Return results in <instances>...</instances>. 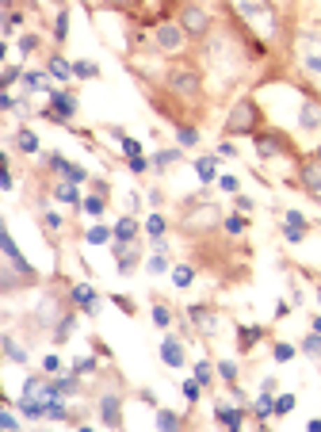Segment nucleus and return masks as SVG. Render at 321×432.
<instances>
[{
	"mask_svg": "<svg viewBox=\"0 0 321 432\" xmlns=\"http://www.w3.org/2000/svg\"><path fill=\"white\" fill-rule=\"evenodd\" d=\"M226 4L245 23L249 35L264 38V43H271L279 35V4L276 0H226Z\"/></svg>",
	"mask_w": 321,
	"mask_h": 432,
	"instance_id": "nucleus-2",
	"label": "nucleus"
},
{
	"mask_svg": "<svg viewBox=\"0 0 321 432\" xmlns=\"http://www.w3.org/2000/svg\"><path fill=\"white\" fill-rule=\"evenodd\" d=\"M252 145H257V157L264 161H279V157H291V142H287L283 134H276V130H260V134H252Z\"/></svg>",
	"mask_w": 321,
	"mask_h": 432,
	"instance_id": "nucleus-7",
	"label": "nucleus"
},
{
	"mask_svg": "<svg viewBox=\"0 0 321 432\" xmlns=\"http://www.w3.org/2000/svg\"><path fill=\"white\" fill-rule=\"evenodd\" d=\"M318 298H321V291H318Z\"/></svg>",
	"mask_w": 321,
	"mask_h": 432,
	"instance_id": "nucleus-61",
	"label": "nucleus"
},
{
	"mask_svg": "<svg viewBox=\"0 0 321 432\" xmlns=\"http://www.w3.org/2000/svg\"><path fill=\"white\" fill-rule=\"evenodd\" d=\"M318 157H321V150H318Z\"/></svg>",
	"mask_w": 321,
	"mask_h": 432,
	"instance_id": "nucleus-62",
	"label": "nucleus"
},
{
	"mask_svg": "<svg viewBox=\"0 0 321 432\" xmlns=\"http://www.w3.org/2000/svg\"><path fill=\"white\" fill-rule=\"evenodd\" d=\"M164 88L180 100H199L203 96V69L192 62H180V65H169L164 73Z\"/></svg>",
	"mask_w": 321,
	"mask_h": 432,
	"instance_id": "nucleus-3",
	"label": "nucleus"
},
{
	"mask_svg": "<svg viewBox=\"0 0 321 432\" xmlns=\"http://www.w3.org/2000/svg\"><path fill=\"white\" fill-rule=\"evenodd\" d=\"M180 157H184L180 150H161V153H153V168H169V165H176Z\"/></svg>",
	"mask_w": 321,
	"mask_h": 432,
	"instance_id": "nucleus-34",
	"label": "nucleus"
},
{
	"mask_svg": "<svg viewBox=\"0 0 321 432\" xmlns=\"http://www.w3.org/2000/svg\"><path fill=\"white\" fill-rule=\"evenodd\" d=\"M203 54H207V73L214 77V85L218 88H229L241 80L245 65H249V58H245L241 43H237L234 35H226V31H218V35H207L203 38Z\"/></svg>",
	"mask_w": 321,
	"mask_h": 432,
	"instance_id": "nucleus-1",
	"label": "nucleus"
},
{
	"mask_svg": "<svg viewBox=\"0 0 321 432\" xmlns=\"http://www.w3.org/2000/svg\"><path fill=\"white\" fill-rule=\"evenodd\" d=\"M69 38V12H57V20H54V43H65Z\"/></svg>",
	"mask_w": 321,
	"mask_h": 432,
	"instance_id": "nucleus-33",
	"label": "nucleus"
},
{
	"mask_svg": "<svg viewBox=\"0 0 321 432\" xmlns=\"http://www.w3.org/2000/svg\"><path fill=\"white\" fill-rule=\"evenodd\" d=\"M222 226H226V233H245L249 218H245V215H226V218H222Z\"/></svg>",
	"mask_w": 321,
	"mask_h": 432,
	"instance_id": "nucleus-38",
	"label": "nucleus"
},
{
	"mask_svg": "<svg viewBox=\"0 0 321 432\" xmlns=\"http://www.w3.org/2000/svg\"><path fill=\"white\" fill-rule=\"evenodd\" d=\"M172 283H176L180 291L192 287V283H195V268L192 264H176V268H172Z\"/></svg>",
	"mask_w": 321,
	"mask_h": 432,
	"instance_id": "nucleus-29",
	"label": "nucleus"
},
{
	"mask_svg": "<svg viewBox=\"0 0 321 432\" xmlns=\"http://www.w3.org/2000/svg\"><path fill=\"white\" fill-rule=\"evenodd\" d=\"M43 368L50 371V375H57V371H62V360H57V356H46V360H43Z\"/></svg>",
	"mask_w": 321,
	"mask_h": 432,
	"instance_id": "nucleus-56",
	"label": "nucleus"
},
{
	"mask_svg": "<svg viewBox=\"0 0 321 432\" xmlns=\"http://www.w3.org/2000/svg\"><path fill=\"white\" fill-rule=\"evenodd\" d=\"M138 238V218H119V222H115V241H134Z\"/></svg>",
	"mask_w": 321,
	"mask_h": 432,
	"instance_id": "nucleus-26",
	"label": "nucleus"
},
{
	"mask_svg": "<svg viewBox=\"0 0 321 432\" xmlns=\"http://www.w3.org/2000/svg\"><path fill=\"white\" fill-rule=\"evenodd\" d=\"M318 199H321V195H318Z\"/></svg>",
	"mask_w": 321,
	"mask_h": 432,
	"instance_id": "nucleus-63",
	"label": "nucleus"
},
{
	"mask_svg": "<svg viewBox=\"0 0 321 432\" xmlns=\"http://www.w3.org/2000/svg\"><path fill=\"white\" fill-rule=\"evenodd\" d=\"M199 390H203L199 379H187L184 382V398H187V402H199Z\"/></svg>",
	"mask_w": 321,
	"mask_h": 432,
	"instance_id": "nucleus-46",
	"label": "nucleus"
},
{
	"mask_svg": "<svg viewBox=\"0 0 321 432\" xmlns=\"http://www.w3.org/2000/svg\"><path fill=\"white\" fill-rule=\"evenodd\" d=\"M218 375L229 382V387H234V382H237V363H234V360H222V363H218Z\"/></svg>",
	"mask_w": 321,
	"mask_h": 432,
	"instance_id": "nucleus-41",
	"label": "nucleus"
},
{
	"mask_svg": "<svg viewBox=\"0 0 321 432\" xmlns=\"http://www.w3.org/2000/svg\"><path fill=\"white\" fill-rule=\"evenodd\" d=\"M211 375H214V368H211L207 360H199V363H195V379H199L203 387H207V382H211Z\"/></svg>",
	"mask_w": 321,
	"mask_h": 432,
	"instance_id": "nucleus-49",
	"label": "nucleus"
},
{
	"mask_svg": "<svg viewBox=\"0 0 321 432\" xmlns=\"http://www.w3.org/2000/svg\"><path fill=\"white\" fill-rule=\"evenodd\" d=\"M145 268H150V272H153V275H161V272H169V260H164V252H153V257H150V264H145Z\"/></svg>",
	"mask_w": 321,
	"mask_h": 432,
	"instance_id": "nucleus-44",
	"label": "nucleus"
},
{
	"mask_svg": "<svg viewBox=\"0 0 321 432\" xmlns=\"http://www.w3.org/2000/svg\"><path fill=\"white\" fill-rule=\"evenodd\" d=\"M314 333H321V314L314 317Z\"/></svg>",
	"mask_w": 321,
	"mask_h": 432,
	"instance_id": "nucleus-58",
	"label": "nucleus"
},
{
	"mask_svg": "<svg viewBox=\"0 0 321 432\" xmlns=\"http://www.w3.org/2000/svg\"><path fill=\"white\" fill-rule=\"evenodd\" d=\"M153 322H157L161 325V329H169V325H172V314H169V306H153Z\"/></svg>",
	"mask_w": 321,
	"mask_h": 432,
	"instance_id": "nucleus-45",
	"label": "nucleus"
},
{
	"mask_svg": "<svg viewBox=\"0 0 321 432\" xmlns=\"http://www.w3.org/2000/svg\"><path fill=\"white\" fill-rule=\"evenodd\" d=\"M127 165H130V173H145L153 161H145V157H127Z\"/></svg>",
	"mask_w": 321,
	"mask_h": 432,
	"instance_id": "nucleus-53",
	"label": "nucleus"
},
{
	"mask_svg": "<svg viewBox=\"0 0 321 432\" xmlns=\"http://www.w3.org/2000/svg\"><path fill=\"white\" fill-rule=\"evenodd\" d=\"M153 46H157L161 54H180L187 46V31L180 27V23H157V27H153Z\"/></svg>",
	"mask_w": 321,
	"mask_h": 432,
	"instance_id": "nucleus-8",
	"label": "nucleus"
},
{
	"mask_svg": "<svg viewBox=\"0 0 321 432\" xmlns=\"http://www.w3.org/2000/svg\"><path fill=\"white\" fill-rule=\"evenodd\" d=\"M302 352H306V356H321V333H310V337H302Z\"/></svg>",
	"mask_w": 321,
	"mask_h": 432,
	"instance_id": "nucleus-39",
	"label": "nucleus"
},
{
	"mask_svg": "<svg viewBox=\"0 0 321 432\" xmlns=\"http://www.w3.org/2000/svg\"><path fill=\"white\" fill-rule=\"evenodd\" d=\"M80 210H85V215H92V218H100L104 210H107V195L104 192H96V195H88L85 203H80Z\"/></svg>",
	"mask_w": 321,
	"mask_h": 432,
	"instance_id": "nucleus-28",
	"label": "nucleus"
},
{
	"mask_svg": "<svg viewBox=\"0 0 321 432\" xmlns=\"http://www.w3.org/2000/svg\"><path fill=\"white\" fill-rule=\"evenodd\" d=\"M50 111H46V115L50 119H57V123H69L73 115H77V96L69 92V88H50Z\"/></svg>",
	"mask_w": 321,
	"mask_h": 432,
	"instance_id": "nucleus-9",
	"label": "nucleus"
},
{
	"mask_svg": "<svg viewBox=\"0 0 321 432\" xmlns=\"http://www.w3.org/2000/svg\"><path fill=\"white\" fill-rule=\"evenodd\" d=\"M107 241H115V230H107V226H92L88 230V245H107Z\"/></svg>",
	"mask_w": 321,
	"mask_h": 432,
	"instance_id": "nucleus-35",
	"label": "nucleus"
},
{
	"mask_svg": "<svg viewBox=\"0 0 321 432\" xmlns=\"http://www.w3.org/2000/svg\"><path fill=\"white\" fill-rule=\"evenodd\" d=\"M276 4H279V8H283V4H287V0H276Z\"/></svg>",
	"mask_w": 321,
	"mask_h": 432,
	"instance_id": "nucleus-60",
	"label": "nucleus"
},
{
	"mask_svg": "<svg viewBox=\"0 0 321 432\" xmlns=\"http://www.w3.org/2000/svg\"><path fill=\"white\" fill-rule=\"evenodd\" d=\"M73 73H77L80 80H96V77H100V65L88 62V58H80V62H73Z\"/></svg>",
	"mask_w": 321,
	"mask_h": 432,
	"instance_id": "nucleus-30",
	"label": "nucleus"
},
{
	"mask_svg": "<svg viewBox=\"0 0 321 432\" xmlns=\"http://www.w3.org/2000/svg\"><path fill=\"white\" fill-rule=\"evenodd\" d=\"M43 226H46L50 233H57V230H62V215H57V210H46V215H43Z\"/></svg>",
	"mask_w": 321,
	"mask_h": 432,
	"instance_id": "nucleus-47",
	"label": "nucleus"
},
{
	"mask_svg": "<svg viewBox=\"0 0 321 432\" xmlns=\"http://www.w3.org/2000/svg\"><path fill=\"white\" fill-rule=\"evenodd\" d=\"M218 157H237L234 142H222V145H218Z\"/></svg>",
	"mask_w": 321,
	"mask_h": 432,
	"instance_id": "nucleus-57",
	"label": "nucleus"
},
{
	"mask_svg": "<svg viewBox=\"0 0 321 432\" xmlns=\"http://www.w3.org/2000/svg\"><path fill=\"white\" fill-rule=\"evenodd\" d=\"M73 371H77V375H92V371H96V356H85V360H77V363H73Z\"/></svg>",
	"mask_w": 321,
	"mask_h": 432,
	"instance_id": "nucleus-50",
	"label": "nucleus"
},
{
	"mask_svg": "<svg viewBox=\"0 0 321 432\" xmlns=\"http://www.w3.org/2000/svg\"><path fill=\"white\" fill-rule=\"evenodd\" d=\"M294 58H299V69L321 88V35H299L294 38Z\"/></svg>",
	"mask_w": 321,
	"mask_h": 432,
	"instance_id": "nucleus-5",
	"label": "nucleus"
},
{
	"mask_svg": "<svg viewBox=\"0 0 321 432\" xmlns=\"http://www.w3.org/2000/svg\"><path fill=\"white\" fill-rule=\"evenodd\" d=\"M69 298L80 306V314H100V295H96V287H88V283H73Z\"/></svg>",
	"mask_w": 321,
	"mask_h": 432,
	"instance_id": "nucleus-12",
	"label": "nucleus"
},
{
	"mask_svg": "<svg viewBox=\"0 0 321 432\" xmlns=\"http://www.w3.org/2000/svg\"><path fill=\"white\" fill-rule=\"evenodd\" d=\"M164 230H169L164 215H150V218H145V233H150V238H164Z\"/></svg>",
	"mask_w": 321,
	"mask_h": 432,
	"instance_id": "nucleus-37",
	"label": "nucleus"
},
{
	"mask_svg": "<svg viewBox=\"0 0 321 432\" xmlns=\"http://www.w3.org/2000/svg\"><path fill=\"white\" fill-rule=\"evenodd\" d=\"M100 421L107 429H122V398L119 394H104L100 398Z\"/></svg>",
	"mask_w": 321,
	"mask_h": 432,
	"instance_id": "nucleus-13",
	"label": "nucleus"
},
{
	"mask_svg": "<svg viewBox=\"0 0 321 432\" xmlns=\"http://www.w3.org/2000/svg\"><path fill=\"white\" fill-rule=\"evenodd\" d=\"M4 8H8V12H12V8H15V0H4Z\"/></svg>",
	"mask_w": 321,
	"mask_h": 432,
	"instance_id": "nucleus-59",
	"label": "nucleus"
},
{
	"mask_svg": "<svg viewBox=\"0 0 321 432\" xmlns=\"http://www.w3.org/2000/svg\"><path fill=\"white\" fill-rule=\"evenodd\" d=\"M252 413H257V421H268L276 417V398H271V390H264V394L252 402Z\"/></svg>",
	"mask_w": 321,
	"mask_h": 432,
	"instance_id": "nucleus-24",
	"label": "nucleus"
},
{
	"mask_svg": "<svg viewBox=\"0 0 321 432\" xmlns=\"http://www.w3.org/2000/svg\"><path fill=\"white\" fill-rule=\"evenodd\" d=\"M299 180H302V192L321 195V157L318 153H310V157L299 161Z\"/></svg>",
	"mask_w": 321,
	"mask_h": 432,
	"instance_id": "nucleus-10",
	"label": "nucleus"
},
{
	"mask_svg": "<svg viewBox=\"0 0 321 432\" xmlns=\"http://www.w3.org/2000/svg\"><path fill=\"white\" fill-rule=\"evenodd\" d=\"M46 77H50V73H43V69H27L23 73V88H27V92H50V85H46Z\"/></svg>",
	"mask_w": 321,
	"mask_h": 432,
	"instance_id": "nucleus-25",
	"label": "nucleus"
},
{
	"mask_svg": "<svg viewBox=\"0 0 321 432\" xmlns=\"http://www.w3.org/2000/svg\"><path fill=\"white\" fill-rule=\"evenodd\" d=\"M46 73H50L54 80H62V85H65V80H73V77H77V73H73V62H65L62 54H54V58L46 62Z\"/></svg>",
	"mask_w": 321,
	"mask_h": 432,
	"instance_id": "nucleus-21",
	"label": "nucleus"
},
{
	"mask_svg": "<svg viewBox=\"0 0 321 432\" xmlns=\"http://www.w3.org/2000/svg\"><path fill=\"white\" fill-rule=\"evenodd\" d=\"M218 187H222V192H229V195H234V192H237V176H222Z\"/></svg>",
	"mask_w": 321,
	"mask_h": 432,
	"instance_id": "nucleus-55",
	"label": "nucleus"
},
{
	"mask_svg": "<svg viewBox=\"0 0 321 432\" xmlns=\"http://www.w3.org/2000/svg\"><path fill=\"white\" fill-rule=\"evenodd\" d=\"M12 142H15V150H20V153H27V157H35V153H38V134H35V130H27V127H20V130H15V138H12Z\"/></svg>",
	"mask_w": 321,
	"mask_h": 432,
	"instance_id": "nucleus-20",
	"label": "nucleus"
},
{
	"mask_svg": "<svg viewBox=\"0 0 321 432\" xmlns=\"http://www.w3.org/2000/svg\"><path fill=\"white\" fill-rule=\"evenodd\" d=\"M294 402H299V398H294V394H279V398H276V417H283V413H291V410H294Z\"/></svg>",
	"mask_w": 321,
	"mask_h": 432,
	"instance_id": "nucleus-40",
	"label": "nucleus"
},
{
	"mask_svg": "<svg viewBox=\"0 0 321 432\" xmlns=\"http://www.w3.org/2000/svg\"><path fill=\"white\" fill-rule=\"evenodd\" d=\"M187 317H192V325L199 333H207V337L218 333V314H214L211 306H192V310H187Z\"/></svg>",
	"mask_w": 321,
	"mask_h": 432,
	"instance_id": "nucleus-15",
	"label": "nucleus"
},
{
	"mask_svg": "<svg viewBox=\"0 0 321 432\" xmlns=\"http://www.w3.org/2000/svg\"><path fill=\"white\" fill-rule=\"evenodd\" d=\"M260 337H264V329H260V325H241V329H237V348H241V352H249Z\"/></svg>",
	"mask_w": 321,
	"mask_h": 432,
	"instance_id": "nucleus-22",
	"label": "nucleus"
},
{
	"mask_svg": "<svg viewBox=\"0 0 321 432\" xmlns=\"http://www.w3.org/2000/svg\"><path fill=\"white\" fill-rule=\"evenodd\" d=\"M4 356H8V360H12V363H27V360H31V352H27V348H23L20 340L12 337V333H8V337H4Z\"/></svg>",
	"mask_w": 321,
	"mask_h": 432,
	"instance_id": "nucleus-23",
	"label": "nucleus"
},
{
	"mask_svg": "<svg viewBox=\"0 0 321 432\" xmlns=\"http://www.w3.org/2000/svg\"><path fill=\"white\" fill-rule=\"evenodd\" d=\"M176 23L187 31V38H207L211 35V12L203 4H195V0H184V4H180Z\"/></svg>",
	"mask_w": 321,
	"mask_h": 432,
	"instance_id": "nucleus-6",
	"label": "nucleus"
},
{
	"mask_svg": "<svg viewBox=\"0 0 321 432\" xmlns=\"http://www.w3.org/2000/svg\"><path fill=\"white\" fill-rule=\"evenodd\" d=\"M20 50H23V54H35V50H38V35H23V38H20Z\"/></svg>",
	"mask_w": 321,
	"mask_h": 432,
	"instance_id": "nucleus-51",
	"label": "nucleus"
},
{
	"mask_svg": "<svg viewBox=\"0 0 321 432\" xmlns=\"http://www.w3.org/2000/svg\"><path fill=\"white\" fill-rule=\"evenodd\" d=\"M12 405H15V402H8V410L0 413V425H4V429H15V425H20V421H15V413H12Z\"/></svg>",
	"mask_w": 321,
	"mask_h": 432,
	"instance_id": "nucleus-52",
	"label": "nucleus"
},
{
	"mask_svg": "<svg viewBox=\"0 0 321 432\" xmlns=\"http://www.w3.org/2000/svg\"><path fill=\"white\" fill-rule=\"evenodd\" d=\"M299 130H306V134H318L321 130V103L314 96H306L302 108H299Z\"/></svg>",
	"mask_w": 321,
	"mask_h": 432,
	"instance_id": "nucleus-11",
	"label": "nucleus"
},
{
	"mask_svg": "<svg viewBox=\"0 0 321 432\" xmlns=\"http://www.w3.org/2000/svg\"><path fill=\"white\" fill-rule=\"evenodd\" d=\"M15 80H23V69H20V65H8V69H4V77H0V85H4V88H12Z\"/></svg>",
	"mask_w": 321,
	"mask_h": 432,
	"instance_id": "nucleus-42",
	"label": "nucleus"
},
{
	"mask_svg": "<svg viewBox=\"0 0 321 432\" xmlns=\"http://www.w3.org/2000/svg\"><path fill=\"white\" fill-rule=\"evenodd\" d=\"M176 142H180V145H199V130L187 127V123H180V127H176Z\"/></svg>",
	"mask_w": 321,
	"mask_h": 432,
	"instance_id": "nucleus-36",
	"label": "nucleus"
},
{
	"mask_svg": "<svg viewBox=\"0 0 321 432\" xmlns=\"http://www.w3.org/2000/svg\"><path fill=\"white\" fill-rule=\"evenodd\" d=\"M283 230H299V233H306V230H310L306 215H302V210H287V218H283Z\"/></svg>",
	"mask_w": 321,
	"mask_h": 432,
	"instance_id": "nucleus-32",
	"label": "nucleus"
},
{
	"mask_svg": "<svg viewBox=\"0 0 321 432\" xmlns=\"http://www.w3.org/2000/svg\"><path fill=\"white\" fill-rule=\"evenodd\" d=\"M119 145L127 150V157H142V145H138L134 138H127V134H122V138H119Z\"/></svg>",
	"mask_w": 321,
	"mask_h": 432,
	"instance_id": "nucleus-48",
	"label": "nucleus"
},
{
	"mask_svg": "<svg viewBox=\"0 0 321 432\" xmlns=\"http://www.w3.org/2000/svg\"><path fill=\"white\" fill-rule=\"evenodd\" d=\"M115 260H119V272H134V264H138V245L134 241H115Z\"/></svg>",
	"mask_w": 321,
	"mask_h": 432,
	"instance_id": "nucleus-17",
	"label": "nucleus"
},
{
	"mask_svg": "<svg viewBox=\"0 0 321 432\" xmlns=\"http://www.w3.org/2000/svg\"><path fill=\"white\" fill-rule=\"evenodd\" d=\"M104 4L107 8H127L130 12V8H142V0H104Z\"/></svg>",
	"mask_w": 321,
	"mask_h": 432,
	"instance_id": "nucleus-54",
	"label": "nucleus"
},
{
	"mask_svg": "<svg viewBox=\"0 0 321 432\" xmlns=\"http://www.w3.org/2000/svg\"><path fill=\"white\" fill-rule=\"evenodd\" d=\"M214 421H218V425H226V429H241L245 425V413L241 410H234V405H214Z\"/></svg>",
	"mask_w": 321,
	"mask_h": 432,
	"instance_id": "nucleus-19",
	"label": "nucleus"
},
{
	"mask_svg": "<svg viewBox=\"0 0 321 432\" xmlns=\"http://www.w3.org/2000/svg\"><path fill=\"white\" fill-rule=\"evenodd\" d=\"M271 356H276L279 363H287V360H294V345H283V340H279L276 348H271Z\"/></svg>",
	"mask_w": 321,
	"mask_h": 432,
	"instance_id": "nucleus-43",
	"label": "nucleus"
},
{
	"mask_svg": "<svg viewBox=\"0 0 321 432\" xmlns=\"http://www.w3.org/2000/svg\"><path fill=\"white\" fill-rule=\"evenodd\" d=\"M180 425H184V417H180V413L157 410V429H161V432H172V429H180Z\"/></svg>",
	"mask_w": 321,
	"mask_h": 432,
	"instance_id": "nucleus-31",
	"label": "nucleus"
},
{
	"mask_svg": "<svg viewBox=\"0 0 321 432\" xmlns=\"http://www.w3.org/2000/svg\"><path fill=\"white\" fill-rule=\"evenodd\" d=\"M260 127H264L260 103L252 100V96H241L226 115V134H260Z\"/></svg>",
	"mask_w": 321,
	"mask_h": 432,
	"instance_id": "nucleus-4",
	"label": "nucleus"
},
{
	"mask_svg": "<svg viewBox=\"0 0 321 432\" xmlns=\"http://www.w3.org/2000/svg\"><path fill=\"white\" fill-rule=\"evenodd\" d=\"M54 199L57 203H65V207H80V192H77V180H62V184H54Z\"/></svg>",
	"mask_w": 321,
	"mask_h": 432,
	"instance_id": "nucleus-18",
	"label": "nucleus"
},
{
	"mask_svg": "<svg viewBox=\"0 0 321 432\" xmlns=\"http://www.w3.org/2000/svg\"><path fill=\"white\" fill-rule=\"evenodd\" d=\"M195 173H199L203 184H211L214 173H218V157H195Z\"/></svg>",
	"mask_w": 321,
	"mask_h": 432,
	"instance_id": "nucleus-27",
	"label": "nucleus"
},
{
	"mask_svg": "<svg viewBox=\"0 0 321 432\" xmlns=\"http://www.w3.org/2000/svg\"><path fill=\"white\" fill-rule=\"evenodd\" d=\"M218 207H214V203H203V207H192L187 210V226H199V230H211V226H218Z\"/></svg>",
	"mask_w": 321,
	"mask_h": 432,
	"instance_id": "nucleus-14",
	"label": "nucleus"
},
{
	"mask_svg": "<svg viewBox=\"0 0 321 432\" xmlns=\"http://www.w3.org/2000/svg\"><path fill=\"white\" fill-rule=\"evenodd\" d=\"M161 360L169 363V368H184V363H187L184 340H176V337H164V340H161Z\"/></svg>",
	"mask_w": 321,
	"mask_h": 432,
	"instance_id": "nucleus-16",
	"label": "nucleus"
}]
</instances>
